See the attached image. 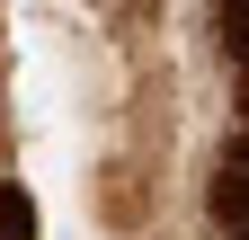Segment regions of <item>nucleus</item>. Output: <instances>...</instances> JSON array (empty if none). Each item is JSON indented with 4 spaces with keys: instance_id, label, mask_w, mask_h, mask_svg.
<instances>
[{
    "instance_id": "obj_2",
    "label": "nucleus",
    "mask_w": 249,
    "mask_h": 240,
    "mask_svg": "<svg viewBox=\"0 0 249 240\" xmlns=\"http://www.w3.org/2000/svg\"><path fill=\"white\" fill-rule=\"evenodd\" d=\"M0 240H36V196L0 178Z\"/></svg>"
},
{
    "instance_id": "obj_3",
    "label": "nucleus",
    "mask_w": 249,
    "mask_h": 240,
    "mask_svg": "<svg viewBox=\"0 0 249 240\" xmlns=\"http://www.w3.org/2000/svg\"><path fill=\"white\" fill-rule=\"evenodd\" d=\"M223 53H231V63L249 53V0H223Z\"/></svg>"
},
{
    "instance_id": "obj_1",
    "label": "nucleus",
    "mask_w": 249,
    "mask_h": 240,
    "mask_svg": "<svg viewBox=\"0 0 249 240\" xmlns=\"http://www.w3.org/2000/svg\"><path fill=\"white\" fill-rule=\"evenodd\" d=\"M213 223H223V240H249V134L213 169Z\"/></svg>"
}]
</instances>
